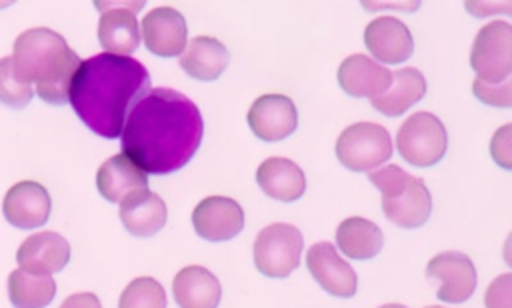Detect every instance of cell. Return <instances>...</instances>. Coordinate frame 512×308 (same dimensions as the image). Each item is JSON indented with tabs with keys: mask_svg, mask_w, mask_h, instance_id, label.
<instances>
[{
	"mask_svg": "<svg viewBox=\"0 0 512 308\" xmlns=\"http://www.w3.org/2000/svg\"><path fill=\"white\" fill-rule=\"evenodd\" d=\"M202 134V114L188 96L150 88L124 122L122 154L146 174H172L192 160Z\"/></svg>",
	"mask_w": 512,
	"mask_h": 308,
	"instance_id": "6da1fadb",
	"label": "cell"
},
{
	"mask_svg": "<svg viewBox=\"0 0 512 308\" xmlns=\"http://www.w3.org/2000/svg\"><path fill=\"white\" fill-rule=\"evenodd\" d=\"M150 90V74L132 56L96 54L76 68L68 102L98 136L118 138L136 102Z\"/></svg>",
	"mask_w": 512,
	"mask_h": 308,
	"instance_id": "7a4b0ae2",
	"label": "cell"
},
{
	"mask_svg": "<svg viewBox=\"0 0 512 308\" xmlns=\"http://www.w3.org/2000/svg\"><path fill=\"white\" fill-rule=\"evenodd\" d=\"M10 58L16 74L24 82L36 84V92L44 102L54 106L68 102L70 82L82 60L66 44L64 36L50 28L24 30L16 38Z\"/></svg>",
	"mask_w": 512,
	"mask_h": 308,
	"instance_id": "3957f363",
	"label": "cell"
},
{
	"mask_svg": "<svg viewBox=\"0 0 512 308\" xmlns=\"http://www.w3.org/2000/svg\"><path fill=\"white\" fill-rule=\"evenodd\" d=\"M368 180L380 190L382 210L392 224L410 230L430 218L432 196L420 178L396 164H388L370 172Z\"/></svg>",
	"mask_w": 512,
	"mask_h": 308,
	"instance_id": "277c9868",
	"label": "cell"
},
{
	"mask_svg": "<svg viewBox=\"0 0 512 308\" xmlns=\"http://www.w3.org/2000/svg\"><path fill=\"white\" fill-rule=\"evenodd\" d=\"M304 240L296 226L276 222L262 228L254 240V266L268 278H286L300 266Z\"/></svg>",
	"mask_w": 512,
	"mask_h": 308,
	"instance_id": "5b68a950",
	"label": "cell"
},
{
	"mask_svg": "<svg viewBox=\"0 0 512 308\" xmlns=\"http://www.w3.org/2000/svg\"><path fill=\"white\" fill-rule=\"evenodd\" d=\"M396 148L412 166H434L446 154L448 134L438 116L430 112H414L400 124Z\"/></svg>",
	"mask_w": 512,
	"mask_h": 308,
	"instance_id": "8992f818",
	"label": "cell"
},
{
	"mask_svg": "<svg viewBox=\"0 0 512 308\" xmlns=\"http://www.w3.org/2000/svg\"><path fill=\"white\" fill-rule=\"evenodd\" d=\"M334 150L340 164L348 170L370 172L390 160L392 138L380 124L356 122L340 132Z\"/></svg>",
	"mask_w": 512,
	"mask_h": 308,
	"instance_id": "52a82bcc",
	"label": "cell"
},
{
	"mask_svg": "<svg viewBox=\"0 0 512 308\" xmlns=\"http://www.w3.org/2000/svg\"><path fill=\"white\" fill-rule=\"evenodd\" d=\"M470 66L476 78L498 84L512 72V26L504 20H492L482 26L474 38Z\"/></svg>",
	"mask_w": 512,
	"mask_h": 308,
	"instance_id": "ba28073f",
	"label": "cell"
},
{
	"mask_svg": "<svg viewBox=\"0 0 512 308\" xmlns=\"http://www.w3.org/2000/svg\"><path fill=\"white\" fill-rule=\"evenodd\" d=\"M100 10L98 42L106 54L130 56L140 44L136 12L144 2H94Z\"/></svg>",
	"mask_w": 512,
	"mask_h": 308,
	"instance_id": "9c48e42d",
	"label": "cell"
},
{
	"mask_svg": "<svg viewBox=\"0 0 512 308\" xmlns=\"http://www.w3.org/2000/svg\"><path fill=\"white\" fill-rule=\"evenodd\" d=\"M192 226L200 238L208 242H224L244 228V210L228 196H208L196 204Z\"/></svg>",
	"mask_w": 512,
	"mask_h": 308,
	"instance_id": "30bf717a",
	"label": "cell"
},
{
	"mask_svg": "<svg viewBox=\"0 0 512 308\" xmlns=\"http://www.w3.org/2000/svg\"><path fill=\"white\" fill-rule=\"evenodd\" d=\"M50 210L52 202L48 190L34 180H22L10 186L2 202L4 218L20 230L44 226L50 218Z\"/></svg>",
	"mask_w": 512,
	"mask_h": 308,
	"instance_id": "8fae6325",
	"label": "cell"
},
{
	"mask_svg": "<svg viewBox=\"0 0 512 308\" xmlns=\"http://www.w3.org/2000/svg\"><path fill=\"white\" fill-rule=\"evenodd\" d=\"M306 266L312 278L332 296L350 298L356 294L358 278L352 266L330 242H316L306 252Z\"/></svg>",
	"mask_w": 512,
	"mask_h": 308,
	"instance_id": "7c38bea8",
	"label": "cell"
},
{
	"mask_svg": "<svg viewBox=\"0 0 512 308\" xmlns=\"http://www.w3.org/2000/svg\"><path fill=\"white\" fill-rule=\"evenodd\" d=\"M426 274L442 282V286L436 292V296L442 302H464L472 296L476 288V268L472 260L458 250L436 254L426 264Z\"/></svg>",
	"mask_w": 512,
	"mask_h": 308,
	"instance_id": "4fadbf2b",
	"label": "cell"
},
{
	"mask_svg": "<svg viewBox=\"0 0 512 308\" xmlns=\"http://www.w3.org/2000/svg\"><path fill=\"white\" fill-rule=\"evenodd\" d=\"M248 126L264 142L284 140L298 126L296 106L284 94H264L248 110Z\"/></svg>",
	"mask_w": 512,
	"mask_h": 308,
	"instance_id": "5bb4252c",
	"label": "cell"
},
{
	"mask_svg": "<svg viewBox=\"0 0 512 308\" xmlns=\"http://www.w3.org/2000/svg\"><path fill=\"white\" fill-rule=\"evenodd\" d=\"M140 36L152 54L162 58L178 56L186 48V20L176 8H152L140 24Z\"/></svg>",
	"mask_w": 512,
	"mask_h": 308,
	"instance_id": "9a60e30c",
	"label": "cell"
},
{
	"mask_svg": "<svg viewBox=\"0 0 512 308\" xmlns=\"http://www.w3.org/2000/svg\"><path fill=\"white\" fill-rule=\"evenodd\" d=\"M368 52L386 64H400L414 52V40L408 26L394 16H378L364 28Z\"/></svg>",
	"mask_w": 512,
	"mask_h": 308,
	"instance_id": "2e32d148",
	"label": "cell"
},
{
	"mask_svg": "<svg viewBox=\"0 0 512 308\" xmlns=\"http://www.w3.org/2000/svg\"><path fill=\"white\" fill-rule=\"evenodd\" d=\"M70 260V244L58 232H36L28 236L18 252L16 262L22 270L32 274H52L62 270Z\"/></svg>",
	"mask_w": 512,
	"mask_h": 308,
	"instance_id": "e0dca14e",
	"label": "cell"
},
{
	"mask_svg": "<svg viewBox=\"0 0 512 308\" xmlns=\"http://www.w3.org/2000/svg\"><path fill=\"white\" fill-rule=\"evenodd\" d=\"M118 214L124 228L132 236L140 238H148L160 232L168 218L166 202L148 188L134 190L126 198H122Z\"/></svg>",
	"mask_w": 512,
	"mask_h": 308,
	"instance_id": "ac0fdd59",
	"label": "cell"
},
{
	"mask_svg": "<svg viewBox=\"0 0 512 308\" xmlns=\"http://www.w3.org/2000/svg\"><path fill=\"white\" fill-rule=\"evenodd\" d=\"M392 72L364 54L348 56L338 68L342 90L354 98H378L390 86Z\"/></svg>",
	"mask_w": 512,
	"mask_h": 308,
	"instance_id": "d6986e66",
	"label": "cell"
},
{
	"mask_svg": "<svg viewBox=\"0 0 512 308\" xmlns=\"http://www.w3.org/2000/svg\"><path fill=\"white\" fill-rule=\"evenodd\" d=\"M172 294L180 308H218L222 286L204 266H186L172 280Z\"/></svg>",
	"mask_w": 512,
	"mask_h": 308,
	"instance_id": "ffe728a7",
	"label": "cell"
},
{
	"mask_svg": "<svg viewBox=\"0 0 512 308\" xmlns=\"http://www.w3.org/2000/svg\"><path fill=\"white\" fill-rule=\"evenodd\" d=\"M256 182L266 196L280 202H294L306 190L302 168L282 156L266 158L256 170Z\"/></svg>",
	"mask_w": 512,
	"mask_h": 308,
	"instance_id": "44dd1931",
	"label": "cell"
},
{
	"mask_svg": "<svg viewBox=\"0 0 512 308\" xmlns=\"http://www.w3.org/2000/svg\"><path fill=\"white\" fill-rule=\"evenodd\" d=\"M230 52L214 36L192 38L180 54V68L202 82H212L228 68Z\"/></svg>",
	"mask_w": 512,
	"mask_h": 308,
	"instance_id": "7402d4cb",
	"label": "cell"
},
{
	"mask_svg": "<svg viewBox=\"0 0 512 308\" xmlns=\"http://www.w3.org/2000/svg\"><path fill=\"white\" fill-rule=\"evenodd\" d=\"M96 188L108 202H122L130 192L148 188V174L128 156L114 154L98 168Z\"/></svg>",
	"mask_w": 512,
	"mask_h": 308,
	"instance_id": "603a6c76",
	"label": "cell"
},
{
	"mask_svg": "<svg viewBox=\"0 0 512 308\" xmlns=\"http://www.w3.org/2000/svg\"><path fill=\"white\" fill-rule=\"evenodd\" d=\"M426 94V78L424 74L414 68H398L396 72H392V80L390 86L386 88L384 94H380L378 98H372V106L382 112L384 116H400L404 114L410 106H414L416 102H420Z\"/></svg>",
	"mask_w": 512,
	"mask_h": 308,
	"instance_id": "cb8c5ba5",
	"label": "cell"
},
{
	"mask_svg": "<svg viewBox=\"0 0 512 308\" xmlns=\"http://www.w3.org/2000/svg\"><path fill=\"white\" fill-rule=\"evenodd\" d=\"M382 230L362 216H350L336 228V246L352 260H370L382 250Z\"/></svg>",
	"mask_w": 512,
	"mask_h": 308,
	"instance_id": "d4e9b609",
	"label": "cell"
},
{
	"mask_svg": "<svg viewBox=\"0 0 512 308\" xmlns=\"http://www.w3.org/2000/svg\"><path fill=\"white\" fill-rule=\"evenodd\" d=\"M56 296V282L50 274H32L16 268L8 276V298L14 308H44Z\"/></svg>",
	"mask_w": 512,
	"mask_h": 308,
	"instance_id": "484cf974",
	"label": "cell"
},
{
	"mask_svg": "<svg viewBox=\"0 0 512 308\" xmlns=\"http://www.w3.org/2000/svg\"><path fill=\"white\" fill-rule=\"evenodd\" d=\"M118 308H166V292L158 280L140 276L122 290Z\"/></svg>",
	"mask_w": 512,
	"mask_h": 308,
	"instance_id": "4316f807",
	"label": "cell"
},
{
	"mask_svg": "<svg viewBox=\"0 0 512 308\" xmlns=\"http://www.w3.org/2000/svg\"><path fill=\"white\" fill-rule=\"evenodd\" d=\"M34 96L32 84L24 82L12 64L10 56L0 58V104L8 108H24Z\"/></svg>",
	"mask_w": 512,
	"mask_h": 308,
	"instance_id": "83f0119b",
	"label": "cell"
},
{
	"mask_svg": "<svg viewBox=\"0 0 512 308\" xmlns=\"http://www.w3.org/2000/svg\"><path fill=\"white\" fill-rule=\"evenodd\" d=\"M472 92L484 104L498 106V108H510L512 106V82H510V78L504 80V82H498V84H488V82H482V80L474 78Z\"/></svg>",
	"mask_w": 512,
	"mask_h": 308,
	"instance_id": "f1b7e54d",
	"label": "cell"
},
{
	"mask_svg": "<svg viewBox=\"0 0 512 308\" xmlns=\"http://www.w3.org/2000/svg\"><path fill=\"white\" fill-rule=\"evenodd\" d=\"M490 154L502 168H512V124H504L490 140Z\"/></svg>",
	"mask_w": 512,
	"mask_h": 308,
	"instance_id": "f546056e",
	"label": "cell"
},
{
	"mask_svg": "<svg viewBox=\"0 0 512 308\" xmlns=\"http://www.w3.org/2000/svg\"><path fill=\"white\" fill-rule=\"evenodd\" d=\"M510 294H512V274L506 272L496 276V280H492V284L486 290L484 304L486 308H512Z\"/></svg>",
	"mask_w": 512,
	"mask_h": 308,
	"instance_id": "4dcf8cb0",
	"label": "cell"
},
{
	"mask_svg": "<svg viewBox=\"0 0 512 308\" xmlns=\"http://www.w3.org/2000/svg\"><path fill=\"white\" fill-rule=\"evenodd\" d=\"M60 308H102L100 300L96 294L92 292H76L72 296H68Z\"/></svg>",
	"mask_w": 512,
	"mask_h": 308,
	"instance_id": "1f68e13d",
	"label": "cell"
},
{
	"mask_svg": "<svg viewBox=\"0 0 512 308\" xmlns=\"http://www.w3.org/2000/svg\"><path fill=\"white\" fill-rule=\"evenodd\" d=\"M380 308H406L404 304H384V306H380Z\"/></svg>",
	"mask_w": 512,
	"mask_h": 308,
	"instance_id": "d6a6232c",
	"label": "cell"
},
{
	"mask_svg": "<svg viewBox=\"0 0 512 308\" xmlns=\"http://www.w3.org/2000/svg\"><path fill=\"white\" fill-rule=\"evenodd\" d=\"M426 308H442V306H426Z\"/></svg>",
	"mask_w": 512,
	"mask_h": 308,
	"instance_id": "836d02e7",
	"label": "cell"
}]
</instances>
